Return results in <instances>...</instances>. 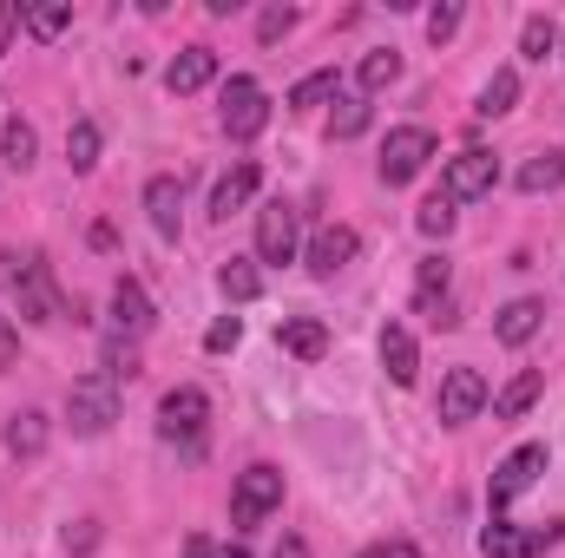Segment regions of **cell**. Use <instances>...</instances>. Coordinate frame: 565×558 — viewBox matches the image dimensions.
<instances>
[{"label":"cell","instance_id":"6da1fadb","mask_svg":"<svg viewBox=\"0 0 565 558\" xmlns=\"http://www.w3.org/2000/svg\"><path fill=\"white\" fill-rule=\"evenodd\" d=\"M66 420H73V433H106L119 420V382L113 375H79L73 395H66Z\"/></svg>","mask_w":565,"mask_h":558},{"label":"cell","instance_id":"7a4b0ae2","mask_svg":"<svg viewBox=\"0 0 565 558\" xmlns=\"http://www.w3.org/2000/svg\"><path fill=\"white\" fill-rule=\"evenodd\" d=\"M13 296H20V315H26V322H60V315H66V296H60V282H53V264H46L40 250H26Z\"/></svg>","mask_w":565,"mask_h":558},{"label":"cell","instance_id":"3957f363","mask_svg":"<svg viewBox=\"0 0 565 558\" xmlns=\"http://www.w3.org/2000/svg\"><path fill=\"white\" fill-rule=\"evenodd\" d=\"M282 506V473L277 466H244L237 493H231V526H264Z\"/></svg>","mask_w":565,"mask_h":558},{"label":"cell","instance_id":"277c9868","mask_svg":"<svg viewBox=\"0 0 565 558\" xmlns=\"http://www.w3.org/2000/svg\"><path fill=\"white\" fill-rule=\"evenodd\" d=\"M500 184V158L493 151H480V144H467L460 158H447V171H440V197L447 204H467V197H487Z\"/></svg>","mask_w":565,"mask_h":558},{"label":"cell","instance_id":"5b68a950","mask_svg":"<svg viewBox=\"0 0 565 558\" xmlns=\"http://www.w3.org/2000/svg\"><path fill=\"white\" fill-rule=\"evenodd\" d=\"M204 420H211V395L204 388H171L164 408H158L164 440H184V453H204Z\"/></svg>","mask_w":565,"mask_h":558},{"label":"cell","instance_id":"8992f818","mask_svg":"<svg viewBox=\"0 0 565 558\" xmlns=\"http://www.w3.org/2000/svg\"><path fill=\"white\" fill-rule=\"evenodd\" d=\"M565 539V519H546V526H487L480 533V552L487 558H540L546 546H559Z\"/></svg>","mask_w":565,"mask_h":558},{"label":"cell","instance_id":"52a82bcc","mask_svg":"<svg viewBox=\"0 0 565 558\" xmlns=\"http://www.w3.org/2000/svg\"><path fill=\"white\" fill-rule=\"evenodd\" d=\"M296 244H302V217H296V204L270 197V204L257 211V257H264V264H296Z\"/></svg>","mask_w":565,"mask_h":558},{"label":"cell","instance_id":"ba28073f","mask_svg":"<svg viewBox=\"0 0 565 558\" xmlns=\"http://www.w3.org/2000/svg\"><path fill=\"white\" fill-rule=\"evenodd\" d=\"M540 473H546V447H513V453L493 466V480H487V506H493V513H500V506H513Z\"/></svg>","mask_w":565,"mask_h":558},{"label":"cell","instance_id":"9c48e42d","mask_svg":"<svg viewBox=\"0 0 565 558\" xmlns=\"http://www.w3.org/2000/svg\"><path fill=\"white\" fill-rule=\"evenodd\" d=\"M270 126V93L257 79H231L224 86V132L231 139H257Z\"/></svg>","mask_w":565,"mask_h":558},{"label":"cell","instance_id":"30bf717a","mask_svg":"<svg viewBox=\"0 0 565 558\" xmlns=\"http://www.w3.org/2000/svg\"><path fill=\"white\" fill-rule=\"evenodd\" d=\"M427 158H434V139H427L422 126L388 132V144H382V184H415Z\"/></svg>","mask_w":565,"mask_h":558},{"label":"cell","instance_id":"8fae6325","mask_svg":"<svg viewBox=\"0 0 565 558\" xmlns=\"http://www.w3.org/2000/svg\"><path fill=\"white\" fill-rule=\"evenodd\" d=\"M480 408H487V375L480 368H454L440 382V427H460V420H473Z\"/></svg>","mask_w":565,"mask_h":558},{"label":"cell","instance_id":"7c38bea8","mask_svg":"<svg viewBox=\"0 0 565 558\" xmlns=\"http://www.w3.org/2000/svg\"><path fill=\"white\" fill-rule=\"evenodd\" d=\"M355 250H362V237H355L349 224H322V230L309 237V277H342V270L355 264Z\"/></svg>","mask_w":565,"mask_h":558},{"label":"cell","instance_id":"4fadbf2b","mask_svg":"<svg viewBox=\"0 0 565 558\" xmlns=\"http://www.w3.org/2000/svg\"><path fill=\"white\" fill-rule=\"evenodd\" d=\"M145 211H151V230L171 244V237L184 230V184H178V178H151V184H145Z\"/></svg>","mask_w":565,"mask_h":558},{"label":"cell","instance_id":"5bb4252c","mask_svg":"<svg viewBox=\"0 0 565 558\" xmlns=\"http://www.w3.org/2000/svg\"><path fill=\"white\" fill-rule=\"evenodd\" d=\"M145 329H151V302H145V289L132 277H119V289H113V335L139 342Z\"/></svg>","mask_w":565,"mask_h":558},{"label":"cell","instance_id":"9a60e30c","mask_svg":"<svg viewBox=\"0 0 565 558\" xmlns=\"http://www.w3.org/2000/svg\"><path fill=\"white\" fill-rule=\"evenodd\" d=\"M211 79H217V53H211V46H184V53L164 66V86H171V93H204Z\"/></svg>","mask_w":565,"mask_h":558},{"label":"cell","instance_id":"2e32d148","mask_svg":"<svg viewBox=\"0 0 565 558\" xmlns=\"http://www.w3.org/2000/svg\"><path fill=\"white\" fill-rule=\"evenodd\" d=\"M540 322H546V302H533V296H520V302H507V309H500V322H493V335H500L507 348H520V342H533V335H540Z\"/></svg>","mask_w":565,"mask_h":558},{"label":"cell","instance_id":"e0dca14e","mask_svg":"<svg viewBox=\"0 0 565 558\" xmlns=\"http://www.w3.org/2000/svg\"><path fill=\"white\" fill-rule=\"evenodd\" d=\"M382 368H388V382H395V388H408V382H415V368H422L415 335H408V329H395V322L382 329Z\"/></svg>","mask_w":565,"mask_h":558},{"label":"cell","instance_id":"ac0fdd59","mask_svg":"<svg viewBox=\"0 0 565 558\" xmlns=\"http://www.w3.org/2000/svg\"><path fill=\"white\" fill-rule=\"evenodd\" d=\"M277 348H289L296 362H322V348H329V329L316 322V315H289L277 329Z\"/></svg>","mask_w":565,"mask_h":558},{"label":"cell","instance_id":"d6986e66","mask_svg":"<svg viewBox=\"0 0 565 558\" xmlns=\"http://www.w3.org/2000/svg\"><path fill=\"white\" fill-rule=\"evenodd\" d=\"M513 184H520L526 197H540V191H559V184H565V151H553V144H546V151H533V158L520 164V178H513Z\"/></svg>","mask_w":565,"mask_h":558},{"label":"cell","instance_id":"ffe728a7","mask_svg":"<svg viewBox=\"0 0 565 558\" xmlns=\"http://www.w3.org/2000/svg\"><path fill=\"white\" fill-rule=\"evenodd\" d=\"M257 197V164H237L231 178H217V191H211V217H231V211H244Z\"/></svg>","mask_w":565,"mask_h":558},{"label":"cell","instance_id":"44dd1931","mask_svg":"<svg viewBox=\"0 0 565 558\" xmlns=\"http://www.w3.org/2000/svg\"><path fill=\"white\" fill-rule=\"evenodd\" d=\"M540 388H546V375L540 368H526V375H513L507 388H500V401H493V420H520L533 401H540Z\"/></svg>","mask_w":565,"mask_h":558},{"label":"cell","instance_id":"7402d4cb","mask_svg":"<svg viewBox=\"0 0 565 558\" xmlns=\"http://www.w3.org/2000/svg\"><path fill=\"white\" fill-rule=\"evenodd\" d=\"M513 99H520V73H513V66H500V73L480 86V106H473V112H480V119H507V112H513Z\"/></svg>","mask_w":565,"mask_h":558},{"label":"cell","instance_id":"603a6c76","mask_svg":"<svg viewBox=\"0 0 565 558\" xmlns=\"http://www.w3.org/2000/svg\"><path fill=\"white\" fill-rule=\"evenodd\" d=\"M440 302H447V257H427L422 270H415V309L440 322Z\"/></svg>","mask_w":565,"mask_h":558},{"label":"cell","instance_id":"cb8c5ba5","mask_svg":"<svg viewBox=\"0 0 565 558\" xmlns=\"http://www.w3.org/2000/svg\"><path fill=\"white\" fill-rule=\"evenodd\" d=\"M7 453H13V460L46 453V415H13L7 420Z\"/></svg>","mask_w":565,"mask_h":558},{"label":"cell","instance_id":"d4e9b609","mask_svg":"<svg viewBox=\"0 0 565 558\" xmlns=\"http://www.w3.org/2000/svg\"><path fill=\"white\" fill-rule=\"evenodd\" d=\"M217 289H224L231 302H257V296H264V270L244 264V257H231V264L217 270Z\"/></svg>","mask_w":565,"mask_h":558},{"label":"cell","instance_id":"484cf974","mask_svg":"<svg viewBox=\"0 0 565 558\" xmlns=\"http://www.w3.org/2000/svg\"><path fill=\"white\" fill-rule=\"evenodd\" d=\"M66 164H73V171H93V164H99V126H93V119H79V126L66 132Z\"/></svg>","mask_w":565,"mask_h":558},{"label":"cell","instance_id":"4316f807","mask_svg":"<svg viewBox=\"0 0 565 558\" xmlns=\"http://www.w3.org/2000/svg\"><path fill=\"white\" fill-rule=\"evenodd\" d=\"M395 79H402V53H395V46H382V53L362 60V93H382V86H395Z\"/></svg>","mask_w":565,"mask_h":558},{"label":"cell","instance_id":"83f0119b","mask_svg":"<svg viewBox=\"0 0 565 558\" xmlns=\"http://www.w3.org/2000/svg\"><path fill=\"white\" fill-rule=\"evenodd\" d=\"M362 132H369V99H335L329 139H362Z\"/></svg>","mask_w":565,"mask_h":558},{"label":"cell","instance_id":"f1b7e54d","mask_svg":"<svg viewBox=\"0 0 565 558\" xmlns=\"http://www.w3.org/2000/svg\"><path fill=\"white\" fill-rule=\"evenodd\" d=\"M553 46H559V26H553L546 13H533V20L520 26V53H526V60H546Z\"/></svg>","mask_w":565,"mask_h":558},{"label":"cell","instance_id":"f546056e","mask_svg":"<svg viewBox=\"0 0 565 558\" xmlns=\"http://www.w3.org/2000/svg\"><path fill=\"white\" fill-rule=\"evenodd\" d=\"M33 126H26V119H13V126H7V139H0V151H7V164H13V171H26V164H33Z\"/></svg>","mask_w":565,"mask_h":558},{"label":"cell","instance_id":"4dcf8cb0","mask_svg":"<svg viewBox=\"0 0 565 558\" xmlns=\"http://www.w3.org/2000/svg\"><path fill=\"white\" fill-rule=\"evenodd\" d=\"M66 20H73V7H26V33L33 40H53Z\"/></svg>","mask_w":565,"mask_h":558},{"label":"cell","instance_id":"1f68e13d","mask_svg":"<svg viewBox=\"0 0 565 558\" xmlns=\"http://www.w3.org/2000/svg\"><path fill=\"white\" fill-rule=\"evenodd\" d=\"M329 93H335V73H309V79L289 93V106H296V112H309V106H322Z\"/></svg>","mask_w":565,"mask_h":558},{"label":"cell","instance_id":"d6a6232c","mask_svg":"<svg viewBox=\"0 0 565 558\" xmlns=\"http://www.w3.org/2000/svg\"><path fill=\"white\" fill-rule=\"evenodd\" d=\"M289 26H296V7H264V13H257V40H264V46H277Z\"/></svg>","mask_w":565,"mask_h":558},{"label":"cell","instance_id":"836d02e7","mask_svg":"<svg viewBox=\"0 0 565 558\" xmlns=\"http://www.w3.org/2000/svg\"><path fill=\"white\" fill-rule=\"evenodd\" d=\"M415 224H422V237H447V230H454V204H447V197H427Z\"/></svg>","mask_w":565,"mask_h":558},{"label":"cell","instance_id":"e575fe53","mask_svg":"<svg viewBox=\"0 0 565 558\" xmlns=\"http://www.w3.org/2000/svg\"><path fill=\"white\" fill-rule=\"evenodd\" d=\"M237 335H244V322H237V315H217V322L204 329V348H211V355H231Z\"/></svg>","mask_w":565,"mask_h":558},{"label":"cell","instance_id":"d590c367","mask_svg":"<svg viewBox=\"0 0 565 558\" xmlns=\"http://www.w3.org/2000/svg\"><path fill=\"white\" fill-rule=\"evenodd\" d=\"M454 33H460V7H454V0H440V7L427 13V40L440 46V40H454Z\"/></svg>","mask_w":565,"mask_h":558},{"label":"cell","instance_id":"8d00e7d4","mask_svg":"<svg viewBox=\"0 0 565 558\" xmlns=\"http://www.w3.org/2000/svg\"><path fill=\"white\" fill-rule=\"evenodd\" d=\"M106 375H113V382H119V375H126V382L139 375V355H132V342H119V335L106 342Z\"/></svg>","mask_w":565,"mask_h":558},{"label":"cell","instance_id":"74e56055","mask_svg":"<svg viewBox=\"0 0 565 558\" xmlns=\"http://www.w3.org/2000/svg\"><path fill=\"white\" fill-rule=\"evenodd\" d=\"M13 355H20V329H13V322L0 315V375L13 368Z\"/></svg>","mask_w":565,"mask_h":558},{"label":"cell","instance_id":"f35d334b","mask_svg":"<svg viewBox=\"0 0 565 558\" xmlns=\"http://www.w3.org/2000/svg\"><path fill=\"white\" fill-rule=\"evenodd\" d=\"M13 26H20V7H13V0H0V53L13 46Z\"/></svg>","mask_w":565,"mask_h":558},{"label":"cell","instance_id":"ab89813d","mask_svg":"<svg viewBox=\"0 0 565 558\" xmlns=\"http://www.w3.org/2000/svg\"><path fill=\"white\" fill-rule=\"evenodd\" d=\"M20 264H26L20 250H0V289H13V282H20Z\"/></svg>","mask_w":565,"mask_h":558},{"label":"cell","instance_id":"60d3db41","mask_svg":"<svg viewBox=\"0 0 565 558\" xmlns=\"http://www.w3.org/2000/svg\"><path fill=\"white\" fill-rule=\"evenodd\" d=\"M362 558H422L408 539H395V546H375V552H362Z\"/></svg>","mask_w":565,"mask_h":558},{"label":"cell","instance_id":"b9f144b4","mask_svg":"<svg viewBox=\"0 0 565 558\" xmlns=\"http://www.w3.org/2000/svg\"><path fill=\"white\" fill-rule=\"evenodd\" d=\"M66 546H73V552H93V546H99V533H93V526H79V533H66Z\"/></svg>","mask_w":565,"mask_h":558},{"label":"cell","instance_id":"7bdbcfd3","mask_svg":"<svg viewBox=\"0 0 565 558\" xmlns=\"http://www.w3.org/2000/svg\"><path fill=\"white\" fill-rule=\"evenodd\" d=\"M277 558H309V546H302V539L289 533V539H282V546H277Z\"/></svg>","mask_w":565,"mask_h":558},{"label":"cell","instance_id":"ee69618b","mask_svg":"<svg viewBox=\"0 0 565 558\" xmlns=\"http://www.w3.org/2000/svg\"><path fill=\"white\" fill-rule=\"evenodd\" d=\"M184 558H217V546H211V539H191V546H184Z\"/></svg>","mask_w":565,"mask_h":558},{"label":"cell","instance_id":"f6af8a7d","mask_svg":"<svg viewBox=\"0 0 565 558\" xmlns=\"http://www.w3.org/2000/svg\"><path fill=\"white\" fill-rule=\"evenodd\" d=\"M217 558H250V552H244V546H224V552H217Z\"/></svg>","mask_w":565,"mask_h":558},{"label":"cell","instance_id":"bcb514c9","mask_svg":"<svg viewBox=\"0 0 565 558\" xmlns=\"http://www.w3.org/2000/svg\"><path fill=\"white\" fill-rule=\"evenodd\" d=\"M559 46H565V40H559Z\"/></svg>","mask_w":565,"mask_h":558}]
</instances>
